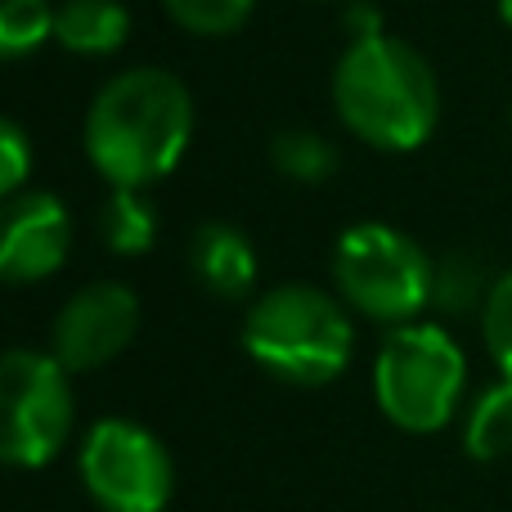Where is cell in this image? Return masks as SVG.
Wrapping results in <instances>:
<instances>
[{
    "mask_svg": "<svg viewBox=\"0 0 512 512\" xmlns=\"http://www.w3.org/2000/svg\"><path fill=\"white\" fill-rule=\"evenodd\" d=\"M481 337H486V351L495 360L499 378L512 382V270L486 288V301H481Z\"/></svg>",
    "mask_w": 512,
    "mask_h": 512,
    "instance_id": "obj_17",
    "label": "cell"
},
{
    "mask_svg": "<svg viewBox=\"0 0 512 512\" xmlns=\"http://www.w3.org/2000/svg\"><path fill=\"white\" fill-rule=\"evenodd\" d=\"M27 176H32V144H27L23 126L5 122L0 126V194L18 198V189L27 185Z\"/></svg>",
    "mask_w": 512,
    "mask_h": 512,
    "instance_id": "obj_18",
    "label": "cell"
},
{
    "mask_svg": "<svg viewBox=\"0 0 512 512\" xmlns=\"http://www.w3.org/2000/svg\"><path fill=\"white\" fill-rule=\"evenodd\" d=\"M337 162L342 158H337L333 140H324L319 131H306V126L279 131L270 140V167L292 185H328L337 176Z\"/></svg>",
    "mask_w": 512,
    "mask_h": 512,
    "instance_id": "obj_14",
    "label": "cell"
},
{
    "mask_svg": "<svg viewBox=\"0 0 512 512\" xmlns=\"http://www.w3.org/2000/svg\"><path fill=\"white\" fill-rule=\"evenodd\" d=\"M0 454L9 468H50L63 454L77 423V396H72V373L54 360V351H14L0 360Z\"/></svg>",
    "mask_w": 512,
    "mask_h": 512,
    "instance_id": "obj_6",
    "label": "cell"
},
{
    "mask_svg": "<svg viewBox=\"0 0 512 512\" xmlns=\"http://www.w3.org/2000/svg\"><path fill=\"white\" fill-rule=\"evenodd\" d=\"M131 32V14L122 0H63L54 14V41L72 54H117Z\"/></svg>",
    "mask_w": 512,
    "mask_h": 512,
    "instance_id": "obj_11",
    "label": "cell"
},
{
    "mask_svg": "<svg viewBox=\"0 0 512 512\" xmlns=\"http://www.w3.org/2000/svg\"><path fill=\"white\" fill-rule=\"evenodd\" d=\"M454 283V292L441 301V306H450V310H463V306H472L477 301V265H468L463 256H454V261H445V265H436V288H450Z\"/></svg>",
    "mask_w": 512,
    "mask_h": 512,
    "instance_id": "obj_19",
    "label": "cell"
},
{
    "mask_svg": "<svg viewBox=\"0 0 512 512\" xmlns=\"http://www.w3.org/2000/svg\"><path fill=\"white\" fill-rule=\"evenodd\" d=\"M54 14L59 5L50 0H0V54L23 59L45 41H54Z\"/></svg>",
    "mask_w": 512,
    "mask_h": 512,
    "instance_id": "obj_15",
    "label": "cell"
},
{
    "mask_svg": "<svg viewBox=\"0 0 512 512\" xmlns=\"http://www.w3.org/2000/svg\"><path fill=\"white\" fill-rule=\"evenodd\" d=\"M468 391V355L441 324H400L373 360V400L409 436H436L454 423Z\"/></svg>",
    "mask_w": 512,
    "mask_h": 512,
    "instance_id": "obj_4",
    "label": "cell"
},
{
    "mask_svg": "<svg viewBox=\"0 0 512 512\" xmlns=\"http://www.w3.org/2000/svg\"><path fill=\"white\" fill-rule=\"evenodd\" d=\"M162 9L194 36H234L252 18L256 0H162Z\"/></svg>",
    "mask_w": 512,
    "mask_h": 512,
    "instance_id": "obj_16",
    "label": "cell"
},
{
    "mask_svg": "<svg viewBox=\"0 0 512 512\" xmlns=\"http://www.w3.org/2000/svg\"><path fill=\"white\" fill-rule=\"evenodd\" d=\"M140 319H144V310H140L135 288L113 283V279L86 283L54 315L50 351L68 373H95L104 364H113L135 342Z\"/></svg>",
    "mask_w": 512,
    "mask_h": 512,
    "instance_id": "obj_8",
    "label": "cell"
},
{
    "mask_svg": "<svg viewBox=\"0 0 512 512\" xmlns=\"http://www.w3.org/2000/svg\"><path fill=\"white\" fill-rule=\"evenodd\" d=\"M243 351L288 387H328L355 355L351 306L315 283H279L248 306Z\"/></svg>",
    "mask_w": 512,
    "mask_h": 512,
    "instance_id": "obj_3",
    "label": "cell"
},
{
    "mask_svg": "<svg viewBox=\"0 0 512 512\" xmlns=\"http://www.w3.org/2000/svg\"><path fill=\"white\" fill-rule=\"evenodd\" d=\"M72 252V216L45 189L9 198L5 230H0V274L5 283H41L63 270Z\"/></svg>",
    "mask_w": 512,
    "mask_h": 512,
    "instance_id": "obj_9",
    "label": "cell"
},
{
    "mask_svg": "<svg viewBox=\"0 0 512 512\" xmlns=\"http://www.w3.org/2000/svg\"><path fill=\"white\" fill-rule=\"evenodd\" d=\"M333 108L369 149L414 153L441 122V86L409 41L387 32L351 36L333 68Z\"/></svg>",
    "mask_w": 512,
    "mask_h": 512,
    "instance_id": "obj_2",
    "label": "cell"
},
{
    "mask_svg": "<svg viewBox=\"0 0 512 512\" xmlns=\"http://www.w3.org/2000/svg\"><path fill=\"white\" fill-rule=\"evenodd\" d=\"M463 454L477 463H499L512 454V382L499 378L468 405L463 418Z\"/></svg>",
    "mask_w": 512,
    "mask_h": 512,
    "instance_id": "obj_12",
    "label": "cell"
},
{
    "mask_svg": "<svg viewBox=\"0 0 512 512\" xmlns=\"http://www.w3.org/2000/svg\"><path fill=\"white\" fill-rule=\"evenodd\" d=\"M86 158L113 189H149L194 140V95L167 68H126L86 113Z\"/></svg>",
    "mask_w": 512,
    "mask_h": 512,
    "instance_id": "obj_1",
    "label": "cell"
},
{
    "mask_svg": "<svg viewBox=\"0 0 512 512\" xmlns=\"http://www.w3.org/2000/svg\"><path fill=\"white\" fill-rule=\"evenodd\" d=\"M337 297L373 324H414L436 301V265L423 243L382 221H360L333 248Z\"/></svg>",
    "mask_w": 512,
    "mask_h": 512,
    "instance_id": "obj_5",
    "label": "cell"
},
{
    "mask_svg": "<svg viewBox=\"0 0 512 512\" xmlns=\"http://www.w3.org/2000/svg\"><path fill=\"white\" fill-rule=\"evenodd\" d=\"M189 270L203 292L221 301H248L256 288V248L243 230L225 221H207L189 239Z\"/></svg>",
    "mask_w": 512,
    "mask_h": 512,
    "instance_id": "obj_10",
    "label": "cell"
},
{
    "mask_svg": "<svg viewBox=\"0 0 512 512\" xmlns=\"http://www.w3.org/2000/svg\"><path fill=\"white\" fill-rule=\"evenodd\" d=\"M499 18H504V23L512 27V0H499Z\"/></svg>",
    "mask_w": 512,
    "mask_h": 512,
    "instance_id": "obj_20",
    "label": "cell"
},
{
    "mask_svg": "<svg viewBox=\"0 0 512 512\" xmlns=\"http://www.w3.org/2000/svg\"><path fill=\"white\" fill-rule=\"evenodd\" d=\"M99 239L117 256H144L158 243V212L144 189H113L99 207Z\"/></svg>",
    "mask_w": 512,
    "mask_h": 512,
    "instance_id": "obj_13",
    "label": "cell"
},
{
    "mask_svg": "<svg viewBox=\"0 0 512 512\" xmlns=\"http://www.w3.org/2000/svg\"><path fill=\"white\" fill-rule=\"evenodd\" d=\"M77 472L99 512H167L176 499L171 450L135 418H99L77 450Z\"/></svg>",
    "mask_w": 512,
    "mask_h": 512,
    "instance_id": "obj_7",
    "label": "cell"
}]
</instances>
